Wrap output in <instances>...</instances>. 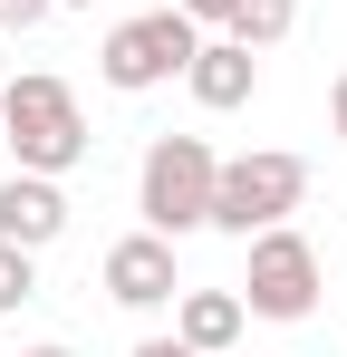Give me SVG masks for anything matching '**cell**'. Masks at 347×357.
Listing matches in <instances>:
<instances>
[{
    "instance_id": "6da1fadb",
    "label": "cell",
    "mask_w": 347,
    "mask_h": 357,
    "mask_svg": "<svg viewBox=\"0 0 347 357\" xmlns=\"http://www.w3.org/2000/svg\"><path fill=\"white\" fill-rule=\"evenodd\" d=\"M0 145L20 155V174H77L87 165V116H77V87L29 68L0 87Z\"/></svg>"
},
{
    "instance_id": "7a4b0ae2",
    "label": "cell",
    "mask_w": 347,
    "mask_h": 357,
    "mask_svg": "<svg viewBox=\"0 0 347 357\" xmlns=\"http://www.w3.org/2000/svg\"><path fill=\"white\" fill-rule=\"evenodd\" d=\"M213 174H222V155L203 145V135H155L145 145V165H135V213H145V232H203L213 222Z\"/></svg>"
},
{
    "instance_id": "3957f363",
    "label": "cell",
    "mask_w": 347,
    "mask_h": 357,
    "mask_svg": "<svg viewBox=\"0 0 347 357\" xmlns=\"http://www.w3.org/2000/svg\"><path fill=\"white\" fill-rule=\"evenodd\" d=\"M299 193H309V165L280 155V145H261V155H222V174H213V222H203V232L251 241V232H270V222H289Z\"/></svg>"
},
{
    "instance_id": "277c9868",
    "label": "cell",
    "mask_w": 347,
    "mask_h": 357,
    "mask_svg": "<svg viewBox=\"0 0 347 357\" xmlns=\"http://www.w3.org/2000/svg\"><path fill=\"white\" fill-rule=\"evenodd\" d=\"M203 49V29L183 20V10H135V20H116L107 49H97V77H107L116 97H145V87H174L183 68Z\"/></svg>"
},
{
    "instance_id": "5b68a950",
    "label": "cell",
    "mask_w": 347,
    "mask_h": 357,
    "mask_svg": "<svg viewBox=\"0 0 347 357\" xmlns=\"http://www.w3.org/2000/svg\"><path fill=\"white\" fill-rule=\"evenodd\" d=\"M251 251V271H241V309L251 319H309L318 309V251H309V232H289V222H270V232L241 241Z\"/></svg>"
},
{
    "instance_id": "8992f818",
    "label": "cell",
    "mask_w": 347,
    "mask_h": 357,
    "mask_svg": "<svg viewBox=\"0 0 347 357\" xmlns=\"http://www.w3.org/2000/svg\"><path fill=\"white\" fill-rule=\"evenodd\" d=\"M174 290H183V271H174V241L164 232H125L107 251V299L116 309H164Z\"/></svg>"
},
{
    "instance_id": "52a82bcc",
    "label": "cell",
    "mask_w": 347,
    "mask_h": 357,
    "mask_svg": "<svg viewBox=\"0 0 347 357\" xmlns=\"http://www.w3.org/2000/svg\"><path fill=\"white\" fill-rule=\"evenodd\" d=\"M183 87H193V107L203 116H231V107H251L261 97V49H241V39H203L193 49V68H183Z\"/></svg>"
},
{
    "instance_id": "ba28073f",
    "label": "cell",
    "mask_w": 347,
    "mask_h": 357,
    "mask_svg": "<svg viewBox=\"0 0 347 357\" xmlns=\"http://www.w3.org/2000/svg\"><path fill=\"white\" fill-rule=\"evenodd\" d=\"M58 232H68V193H58V174H10V183H0V241L49 251Z\"/></svg>"
},
{
    "instance_id": "9c48e42d",
    "label": "cell",
    "mask_w": 347,
    "mask_h": 357,
    "mask_svg": "<svg viewBox=\"0 0 347 357\" xmlns=\"http://www.w3.org/2000/svg\"><path fill=\"white\" fill-rule=\"evenodd\" d=\"M241 328H251L241 290H174V338H183V348L231 357V348H241Z\"/></svg>"
},
{
    "instance_id": "30bf717a",
    "label": "cell",
    "mask_w": 347,
    "mask_h": 357,
    "mask_svg": "<svg viewBox=\"0 0 347 357\" xmlns=\"http://www.w3.org/2000/svg\"><path fill=\"white\" fill-rule=\"evenodd\" d=\"M289 29H299V0H241L231 10V39L241 49H280Z\"/></svg>"
},
{
    "instance_id": "8fae6325",
    "label": "cell",
    "mask_w": 347,
    "mask_h": 357,
    "mask_svg": "<svg viewBox=\"0 0 347 357\" xmlns=\"http://www.w3.org/2000/svg\"><path fill=\"white\" fill-rule=\"evenodd\" d=\"M39 299V251H20V241H0V319H20Z\"/></svg>"
},
{
    "instance_id": "7c38bea8",
    "label": "cell",
    "mask_w": 347,
    "mask_h": 357,
    "mask_svg": "<svg viewBox=\"0 0 347 357\" xmlns=\"http://www.w3.org/2000/svg\"><path fill=\"white\" fill-rule=\"evenodd\" d=\"M58 0H0V29H10V39H20V29H39V20H49Z\"/></svg>"
},
{
    "instance_id": "4fadbf2b",
    "label": "cell",
    "mask_w": 347,
    "mask_h": 357,
    "mask_svg": "<svg viewBox=\"0 0 347 357\" xmlns=\"http://www.w3.org/2000/svg\"><path fill=\"white\" fill-rule=\"evenodd\" d=\"M174 10H183L193 29H231V10H241V0H174Z\"/></svg>"
},
{
    "instance_id": "5bb4252c",
    "label": "cell",
    "mask_w": 347,
    "mask_h": 357,
    "mask_svg": "<svg viewBox=\"0 0 347 357\" xmlns=\"http://www.w3.org/2000/svg\"><path fill=\"white\" fill-rule=\"evenodd\" d=\"M328 135H347V77L328 87Z\"/></svg>"
},
{
    "instance_id": "9a60e30c",
    "label": "cell",
    "mask_w": 347,
    "mask_h": 357,
    "mask_svg": "<svg viewBox=\"0 0 347 357\" xmlns=\"http://www.w3.org/2000/svg\"><path fill=\"white\" fill-rule=\"evenodd\" d=\"M135 357H203V348H183V338H145Z\"/></svg>"
},
{
    "instance_id": "2e32d148",
    "label": "cell",
    "mask_w": 347,
    "mask_h": 357,
    "mask_svg": "<svg viewBox=\"0 0 347 357\" xmlns=\"http://www.w3.org/2000/svg\"><path fill=\"white\" fill-rule=\"evenodd\" d=\"M20 357H77V348H58V338H49V348H20Z\"/></svg>"
},
{
    "instance_id": "e0dca14e",
    "label": "cell",
    "mask_w": 347,
    "mask_h": 357,
    "mask_svg": "<svg viewBox=\"0 0 347 357\" xmlns=\"http://www.w3.org/2000/svg\"><path fill=\"white\" fill-rule=\"evenodd\" d=\"M58 10H97V0H58Z\"/></svg>"
}]
</instances>
